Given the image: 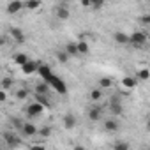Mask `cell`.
<instances>
[{
    "label": "cell",
    "mask_w": 150,
    "mask_h": 150,
    "mask_svg": "<svg viewBox=\"0 0 150 150\" xmlns=\"http://www.w3.org/2000/svg\"><path fill=\"white\" fill-rule=\"evenodd\" d=\"M46 83H48V87H51L53 90H57L60 96H65V94H67V85H65V81H64L62 78H58L57 74H51V78H50Z\"/></svg>",
    "instance_id": "obj_1"
},
{
    "label": "cell",
    "mask_w": 150,
    "mask_h": 150,
    "mask_svg": "<svg viewBox=\"0 0 150 150\" xmlns=\"http://www.w3.org/2000/svg\"><path fill=\"white\" fill-rule=\"evenodd\" d=\"M129 44L134 46V48H143L146 44V34L141 32V30H134L129 35Z\"/></svg>",
    "instance_id": "obj_2"
},
{
    "label": "cell",
    "mask_w": 150,
    "mask_h": 150,
    "mask_svg": "<svg viewBox=\"0 0 150 150\" xmlns=\"http://www.w3.org/2000/svg\"><path fill=\"white\" fill-rule=\"evenodd\" d=\"M42 111H44V108L39 104V103H30L27 108H25V115L28 117V118H37V117H41L42 115Z\"/></svg>",
    "instance_id": "obj_3"
},
{
    "label": "cell",
    "mask_w": 150,
    "mask_h": 150,
    "mask_svg": "<svg viewBox=\"0 0 150 150\" xmlns=\"http://www.w3.org/2000/svg\"><path fill=\"white\" fill-rule=\"evenodd\" d=\"M55 16L60 21H65L69 18V2H58V6L55 7Z\"/></svg>",
    "instance_id": "obj_4"
},
{
    "label": "cell",
    "mask_w": 150,
    "mask_h": 150,
    "mask_svg": "<svg viewBox=\"0 0 150 150\" xmlns=\"http://www.w3.org/2000/svg\"><path fill=\"white\" fill-rule=\"evenodd\" d=\"M37 129H39V127H37L35 124H32V122H23L20 132H21L23 136H27V138H32V136L37 134Z\"/></svg>",
    "instance_id": "obj_5"
},
{
    "label": "cell",
    "mask_w": 150,
    "mask_h": 150,
    "mask_svg": "<svg viewBox=\"0 0 150 150\" xmlns=\"http://www.w3.org/2000/svg\"><path fill=\"white\" fill-rule=\"evenodd\" d=\"M9 35L13 37V41H14L16 44H23V42H25V34H23V30L18 28V27H9Z\"/></svg>",
    "instance_id": "obj_6"
},
{
    "label": "cell",
    "mask_w": 150,
    "mask_h": 150,
    "mask_svg": "<svg viewBox=\"0 0 150 150\" xmlns=\"http://www.w3.org/2000/svg\"><path fill=\"white\" fill-rule=\"evenodd\" d=\"M4 139H6V143L9 145V146H18L20 145V141H21V138L16 134V132H13V131H4Z\"/></svg>",
    "instance_id": "obj_7"
},
{
    "label": "cell",
    "mask_w": 150,
    "mask_h": 150,
    "mask_svg": "<svg viewBox=\"0 0 150 150\" xmlns=\"http://www.w3.org/2000/svg\"><path fill=\"white\" fill-rule=\"evenodd\" d=\"M23 9H25V4H23V2H20V0L9 2V4H7V7H6V11H7L9 14H18V13H21Z\"/></svg>",
    "instance_id": "obj_8"
},
{
    "label": "cell",
    "mask_w": 150,
    "mask_h": 150,
    "mask_svg": "<svg viewBox=\"0 0 150 150\" xmlns=\"http://www.w3.org/2000/svg\"><path fill=\"white\" fill-rule=\"evenodd\" d=\"M37 74H39V76L42 78V81L46 83V81L51 78V74H53V72H51V69H50L48 65H44V64H39V67H37Z\"/></svg>",
    "instance_id": "obj_9"
},
{
    "label": "cell",
    "mask_w": 150,
    "mask_h": 150,
    "mask_svg": "<svg viewBox=\"0 0 150 150\" xmlns=\"http://www.w3.org/2000/svg\"><path fill=\"white\" fill-rule=\"evenodd\" d=\"M62 124H64V127L65 129H74V127H76V117H74L72 113H65L64 115V118H62Z\"/></svg>",
    "instance_id": "obj_10"
},
{
    "label": "cell",
    "mask_w": 150,
    "mask_h": 150,
    "mask_svg": "<svg viewBox=\"0 0 150 150\" xmlns=\"http://www.w3.org/2000/svg\"><path fill=\"white\" fill-rule=\"evenodd\" d=\"M37 67H39V62H35V60H28L27 64L21 65V71H23L25 74H34V72H37Z\"/></svg>",
    "instance_id": "obj_11"
},
{
    "label": "cell",
    "mask_w": 150,
    "mask_h": 150,
    "mask_svg": "<svg viewBox=\"0 0 150 150\" xmlns=\"http://www.w3.org/2000/svg\"><path fill=\"white\" fill-rule=\"evenodd\" d=\"M101 117H103V108H101V106H92V108L88 110V120L97 122Z\"/></svg>",
    "instance_id": "obj_12"
},
{
    "label": "cell",
    "mask_w": 150,
    "mask_h": 150,
    "mask_svg": "<svg viewBox=\"0 0 150 150\" xmlns=\"http://www.w3.org/2000/svg\"><path fill=\"white\" fill-rule=\"evenodd\" d=\"M64 51H65V55H67V57H80V53H78V48H76V42H72V41L65 42V48H64Z\"/></svg>",
    "instance_id": "obj_13"
},
{
    "label": "cell",
    "mask_w": 150,
    "mask_h": 150,
    "mask_svg": "<svg viewBox=\"0 0 150 150\" xmlns=\"http://www.w3.org/2000/svg\"><path fill=\"white\" fill-rule=\"evenodd\" d=\"M113 41L117 44H120V46H127L129 44V35L124 34V32H115L113 34Z\"/></svg>",
    "instance_id": "obj_14"
},
{
    "label": "cell",
    "mask_w": 150,
    "mask_h": 150,
    "mask_svg": "<svg viewBox=\"0 0 150 150\" xmlns=\"http://www.w3.org/2000/svg\"><path fill=\"white\" fill-rule=\"evenodd\" d=\"M104 129H106L108 132H117V131H120V124H118V120H115V118H108V120L104 122Z\"/></svg>",
    "instance_id": "obj_15"
},
{
    "label": "cell",
    "mask_w": 150,
    "mask_h": 150,
    "mask_svg": "<svg viewBox=\"0 0 150 150\" xmlns=\"http://www.w3.org/2000/svg\"><path fill=\"white\" fill-rule=\"evenodd\" d=\"M108 111H110L113 117H120V115L124 113V106H122L120 103H117V104H108Z\"/></svg>",
    "instance_id": "obj_16"
},
{
    "label": "cell",
    "mask_w": 150,
    "mask_h": 150,
    "mask_svg": "<svg viewBox=\"0 0 150 150\" xmlns=\"http://www.w3.org/2000/svg\"><path fill=\"white\" fill-rule=\"evenodd\" d=\"M136 85H138V80L134 76H125L122 80V87H125V88H134Z\"/></svg>",
    "instance_id": "obj_17"
},
{
    "label": "cell",
    "mask_w": 150,
    "mask_h": 150,
    "mask_svg": "<svg viewBox=\"0 0 150 150\" xmlns=\"http://www.w3.org/2000/svg\"><path fill=\"white\" fill-rule=\"evenodd\" d=\"M35 94H39V96H48V94H50V87H48V83H44V81L37 83V85H35Z\"/></svg>",
    "instance_id": "obj_18"
},
{
    "label": "cell",
    "mask_w": 150,
    "mask_h": 150,
    "mask_svg": "<svg viewBox=\"0 0 150 150\" xmlns=\"http://www.w3.org/2000/svg\"><path fill=\"white\" fill-rule=\"evenodd\" d=\"M76 48H78V53H80V55H87V53L90 51V48H88V42H87V41H83V39L76 42Z\"/></svg>",
    "instance_id": "obj_19"
},
{
    "label": "cell",
    "mask_w": 150,
    "mask_h": 150,
    "mask_svg": "<svg viewBox=\"0 0 150 150\" xmlns=\"http://www.w3.org/2000/svg\"><path fill=\"white\" fill-rule=\"evenodd\" d=\"M37 134H39L41 138H50V136L53 134V129H51L50 125H42V127L37 129Z\"/></svg>",
    "instance_id": "obj_20"
},
{
    "label": "cell",
    "mask_w": 150,
    "mask_h": 150,
    "mask_svg": "<svg viewBox=\"0 0 150 150\" xmlns=\"http://www.w3.org/2000/svg\"><path fill=\"white\" fill-rule=\"evenodd\" d=\"M35 103H39L42 108H51V103L48 101V96H39V94H35Z\"/></svg>",
    "instance_id": "obj_21"
},
{
    "label": "cell",
    "mask_w": 150,
    "mask_h": 150,
    "mask_svg": "<svg viewBox=\"0 0 150 150\" xmlns=\"http://www.w3.org/2000/svg\"><path fill=\"white\" fill-rule=\"evenodd\" d=\"M23 4H25V9H28V11H35V9L41 7V0H28V2H23Z\"/></svg>",
    "instance_id": "obj_22"
},
{
    "label": "cell",
    "mask_w": 150,
    "mask_h": 150,
    "mask_svg": "<svg viewBox=\"0 0 150 150\" xmlns=\"http://www.w3.org/2000/svg\"><path fill=\"white\" fill-rule=\"evenodd\" d=\"M150 78V71L148 69H139L136 72V80H141V81H146Z\"/></svg>",
    "instance_id": "obj_23"
},
{
    "label": "cell",
    "mask_w": 150,
    "mask_h": 150,
    "mask_svg": "<svg viewBox=\"0 0 150 150\" xmlns=\"http://www.w3.org/2000/svg\"><path fill=\"white\" fill-rule=\"evenodd\" d=\"M28 60H30V58H28V57H27L25 53H16V55H14V62H16V64L20 65V67H21L23 64H27Z\"/></svg>",
    "instance_id": "obj_24"
},
{
    "label": "cell",
    "mask_w": 150,
    "mask_h": 150,
    "mask_svg": "<svg viewBox=\"0 0 150 150\" xmlns=\"http://www.w3.org/2000/svg\"><path fill=\"white\" fill-rule=\"evenodd\" d=\"M90 99H92L94 103L101 101V99H103V90H101V88H92V90H90Z\"/></svg>",
    "instance_id": "obj_25"
},
{
    "label": "cell",
    "mask_w": 150,
    "mask_h": 150,
    "mask_svg": "<svg viewBox=\"0 0 150 150\" xmlns=\"http://www.w3.org/2000/svg\"><path fill=\"white\" fill-rule=\"evenodd\" d=\"M113 150H129V143L124 139H118L113 143Z\"/></svg>",
    "instance_id": "obj_26"
},
{
    "label": "cell",
    "mask_w": 150,
    "mask_h": 150,
    "mask_svg": "<svg viewBox=\"0 0 150 150\" xmlns=\"http://www.w3.org/2000/svg\"><path fill=\"white\" fill-rule=\"evenodd\" d=\"M97 85H99V88H101V90H103V88H110V87L113 85V80H111V78H101Z\"/></svg>",
    "instance_id": "obj_27"
},
{
    "label": "cell",
    "mask_w": 150,
    "mask_h": 150,
    "mask_svg": "<svg viewBox=\"0 0 150 150\" xmlns=\"http://www.w3.org/2000/svg\"><path fill=\"white\" fill-rule=\"evenodd\" d=\"M0 87H2V88H0V90H4V92H7L11 87H13V80L11 78H4L2 81H0Z\"/></svg>",
    "instance_id": "obj_28"
},
{
    "label": "cell",
    "mask_w": 150,
    "mask_h": 150,
    "mask_svg": "<svg viewBox=\"0 0 150 150\" xmlns=\"http://www.w3.org/2000/svg\"><path fill=\"white\" fill-rule=\"evenodd\" d=\"M27 97H28V90H27V88H18V90H16V99L25 101Z\"/></svg>",
    "instance_id": "obj_29"
},
{
    "label": "cell",
    "mask_w": 150,
    "mask_h": 150,
    "mask_svg": "<svg viewBox=\"0 0 150 150\" xmlns=\"http://www.w3.org/2000/svg\"><path fill=\"white\" fill-rule=\"evenodd\" d=\"M57 60H58L60 64H67V60H69V57L65 55V51H58V53H57Z\"/></svg>",
    "instance_id": "obj_30"
},
{
    "label": "cell",
    "mask_w": 150,
    "mask_h": 150,
    "mask_svg": "<svg viewBox=\"0 0 150 150\" xmlns=\"http://www.w3.org/2000/svg\"><path fill=\"white\" fill-rule=\"evenodd\" d=\"M117 103L122 104V96H120V94H113V96L110 97V103H108V104H117Z\"/></svg>",
    "instance_id": "obj_31"
},
{
    "label": "cell",
    "mask_w": 150,
    "mask_h": 150,
    "mask_svg": "<svg viewBox=\"0 0 150 150\" xmlns=\"http://www.w3.org/2000/svg\"><path fill=\"white\" fill-rule=\"evenodd\" d=\"M104 6V2H101V0H96V2H90V7H92V11H97V9H101Z\"/></svg>",
    "instance_id": "obj_32"
},
{
    "label": "cell",
    "mask_w": 150,
    "mask_h": 150,
    "mask_svg": "<svg viewBox=\"0 0 150 150\" xmlns=\"http://www.w3.org/2000/svg\"><path fill=\"white\" fill-rule=\"evenodd\" d=\"M28 150H46V146H44V145H41V143H39V145L35 143V145H32Z\"/></svg>",
    "instance_id": "obj_33"
},
{
    "label": "cell",
    "mask_w": 150,
    "mask_h": 150,
    "mask_svg": "<svg viewBox=\"0 0 150 150\" xmlns=\"http://www.w3.org/2000/svg\"><path fill=\"white\" fill-rule=\"evenodd\" d=\"M4 101H7V92L0 90V103H4Z\"/></svg>",
    "instance_id": "obj_34"
},
{
    "label": "cell",
    "mask_w": 150,
    "mask_h": 150,
    "mask_svg": "<svg viewBox=\"0 0 150 150\" xmlns=\"http://www.w3.org/2000/svg\"><path fill=\"white\" fill-rule=\"evenodd\" d=\"M141 21H143L145 25H148V23H150V14H146V16H143V18H141Z\"/></svg>",
    "instance_id": "obj_35"
},
{
    "label": "cell",
    "mask_w": 150,
    "mask_h": 150,
    "mask_svg": "<svg viewBox=\"0 0 150 150\" xmlns=\"http://www.w3.org/2000/svg\"><path fill=\"white\" fill-rule=\"evenodd\" d=\"M81 6H83V7H90V0H83Z\"/></svg>",
    "instance_id": "obj_36"
},
{
    "label": "cell",
    "mask_w": 150,
    "mask_h": 150,
    "mask_svg": "<svg viewBox=\"0 0 150 150\" xmlns=\"http://www.w3.org/2000/svg\"><path fill=\"white\" fill-rule=\"evenodd\" d=\"M6 44V37H0V46H4Z\"/></svg>",
    "instance_id": "obj_37"
},
{
    "label": "cell",
    "mask_w": 150,
    "mask_h": 150,
    "mask_svg": "<svg viewBox=\"0 0 150 150\" xmlns=\"http://www.w3.org/2000/svg\"><path fill=\"white\" fill-rule=\"evenodd\" d=\"M74 150H85L83 146H76V148H74Z\"/></svg>",
    "instance_id": "obj_38"
},
{
    "label": "cell",
    "mask_w": 150,
    "mask_h": 150,
    "mask_svg": "<svg viewBox=\"0 0 150 150\" xmlns=\"http://www.w3.org/2000/svg\"><path fill=\"white\" fill-rule=\"evenodd\" d=\"M0 150H2V146H0Z\"/></svg>",
    "instance_id": "obj_39"
}]
</instances>
